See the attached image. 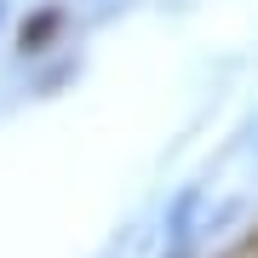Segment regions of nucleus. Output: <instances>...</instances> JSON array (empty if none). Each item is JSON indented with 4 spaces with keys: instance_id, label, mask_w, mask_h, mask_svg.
<instances>
[{
    "instance_id": "nucleus-1",
    "label": "nucleus",
    "mask_w": 258,
    "mask_h": 258,
    "mask_svg": "<svg viewBox=\"0 0 258 258\" xmlns=\"http://www.w3.org/2000/svg\"><path fill=\"white\" fill-rule=\"evenodd\" d=\"M57 6L52 12H35V18H29V29H23V52H35V46H46V35H57Z\"/></svg>"
}]
</instances>
